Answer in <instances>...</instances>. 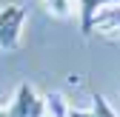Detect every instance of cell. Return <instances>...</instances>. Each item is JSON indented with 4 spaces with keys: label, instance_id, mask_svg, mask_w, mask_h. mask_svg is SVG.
I'll list each match as a JSON object with an SVG mask.
<instances>
[{
    "label": "cell",
    "instance_id": "277c9868",
    "mask_svg": "<svg viewBox=\"0 0 120 117\" xmlns=\"http://www.w3.org/2000/svg\"><path fill=\"white\" fill-rule=\"evenodd\" d=\"M92 100H94V103H92V111H94V117H117V111L109 106V100L103 97V94H94Z\"/></svg>",
    "mask_w": 120,
    "mask_h": 117
},
{
    "label": "cell",
    "instance_id": "7a4b0ae2",
    "mask_svg": "<svg viewBox=\"0 0 120 117\" xmlns=\"http://www.w3.org/2000/svg\"><path fill=\"white\" fill-rule=\"evenodd\" d=\"M77 3H80V29L83 34H92V23L97 17V11L106 6H120V0H77Z\"/></svg>",
    "mask_w": 120,
    "mask_h": 117
},
{
    "label": "cell",
    "instance_id": "3957f363",
    "mask_svg": "<svg viewBox=\"0 0 120 117\" xmlns=\"http://www.w3.org/2000/svg\"><path fill=\"white\" fill-rule=\"evenodd\" d=\"M43 106H46V111H52L54 117H69V106H66V97L60 91H52L43 97Z\"/></svg>",
    "mask_w": 120,
    "mask_h": 117
},
{
    "label": "cell",
    "instance_id": "6da1fadb",
    "mask_svg": "<svg viewBox=\"0 0 120 117\" xmlns=\"http://www.w3.org/2000/svg\"><path fill=\"white\" fill-rule=\"evenodd\" d=\"M23 23H26V9L11 3L0 9V49L14 51L20 46V34H23Z\"/></svg>",
    "mask_w": 120,
    "mask_h": 117
},
{
    "label": "cell",
    "instance_id": "8992f818",
    "mask_svg": "<svg viewBox=\"0 0 120 117\" xmlns=\"http://www.w3.org/2000/svg\"><path fill=\"white\" fill-rule=\"evenodd\" d=\"M43 114H46V106H43V97H40V103L32 109V114H29V117H43Z\"/></svg>",
    "mask_w": 120,
    "mask_h": 117
},
{
    "label": "cell",
    "instance_id": "5b68a950",
    "mask_svg": "<svg viewBox=\"0 0 120 117\" xmlns=\"http://www.w3.org/2000/svg\"><path fill=\"white\" fill-rule=\"evenodd\" d=\"M46 6H49V11H54V14H69V0H46Z\"/></svg>",
    "mask_w": 120,
    "mask_h": 117
}]
</instances>
